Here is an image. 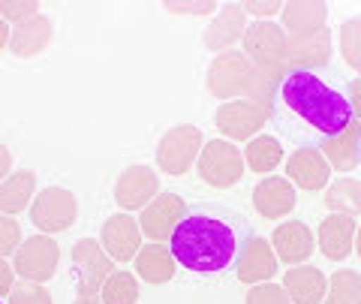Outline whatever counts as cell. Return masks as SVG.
<instances>
[{
	"label": "cell",
	"instance_id": "1",
	"mask_svg": "<svg viewBox=\"0 0 361 304\" xmlns=\"http://www.w3.org/2000/svg\"><path fill=\"white\" fill-rule=\"evenodd\" d=\"M175 262L196 274H217L223 268L235 262V232L217 217H205V214H193L178 223V229L169 238Z\"/></svg>",
	"mask_w": 361,
	"mask_h": 304
},
{
	"label": "cell",
	"instance_id": "2",
	"mask_svg": "<svg viewBox=\"0 0 361 304\" xmlns=\"http://www.w3.org/2000/svg\"><path fill=\"white\" fill-rule=\"evenodd\" d=\"M283 103L295 111L301 121H307L313 130H319L322 136H331V133H341L349 121H353V109H349V99L329 87L319 75L313 73H289L283 87Z\"/></svg>",
	"mask_w": 361,
	"mask_h": 304
},
{
	"label": "cell",
	"instance_id": "3",
	"mask_svg": "<svg viewBox=\"0 0 361 304\" xmlns=\"http://www.w3.org/2000/svg\"><path fill=\"white\" fill-rule=\"evenodd\" d=\"M70 268H73L75 298H99L103 284L115 274V262L109 259V253L97 238H78L73 244Z\"/></svg>",
	"mask_w": 361,
	"mask_h": 304
},
{
	"label": "cell",
	"instance_id": "4",
	"mask_svg": "<svg viewBox=\"0 0 361 304\" xmlns=\"http://www.w3.org/2000/svg\"><path fill=\"white\" fill-rule=\"evenodd\" d=\"M202 145H205V136L196 123H178V127L166 130L154 151L157 169L166 175H187L199 160Z\"/></svg>",
	"mask_w": 361,
	"mask_h": 304
},
{
	"label": "cell",
	"instance_id": "5",
	"mask_svg": "<svg viewBox=\"0 0 361 304\" xmlns=\"http://www.w3.org/2000/svg\"><path fill=\"white\" fill-rule=\"evenodd\" d=\"M244 151L238 148L235 142H226V139H211L202 145V154L196 160V172L199 178L205 181L208 187H217V190H229L241 181L244 175Z\"/></svg>",
	"mask_w": 361,
	"mask_h": 304
},
{
	"label": "cell",
	"instance_id": "6",
	"mask_svg": "<svg viewBox=\"0 0 361 304\" xmlns=\"http://www.w3.org/2000/svg\"><path fill=\"white\" fill-rule=\"evenodd\" d=\"M253 78V63L244 51L232 49L223 54H214V61L205 73V87L211 97H217L220 103H229V99H241L250 87Z\"/></svg>",
	"mask_w": 361,
	"mask_h": 304
},
{
	"label": "cell",
	"instance_id": "7",
	"mask_svg": "<svg viewBox=\"0 0 361 304\" xmlns=\"http://www.w3.org/2000/svg\"><path fill=\"white\" fill-rule=\"evenodd\" d=\"M30 223L42 235L66 232L78 217V199L66 187H42L30 202Z\"/></svg>",
	"mask_w": 361,
	"mask_h": 304
},
{
	"label": "cell",
	"instance_id": "8",
	"mask_svg": "<svg viewBox=\"0 0 361 304\" xmlns=\"http://www.w3.org/2000/svg\"><path fill=\"white\" fill-rule=\"evenodd\" d=\"M61 262V247L54 235H30L21 241V247L13 256V272L18 280H30V284H45L58 272Z\"/></svg>",
	"mask_w": 361,
	"mask_h": 304
},
{
	"label": "cell",
	"instance_id": "9",
	"mask_svg": "<svg viewBox=\"0 0 361 304\" xmlns=\"http://www.w3.org/2000/svg\"><path fill=\"white\" fill-rule=\"evenodd\" d=\"M271 121V109L250 103V99H229L220 103V109L214 111V123L217 133L226 136V142H250L253 136L262 133V127Z\"/></svg>",
	"mask_w": 361,
	"mask_h": 304
},
{
	"label": "cell",
	"instance_id": "10",
	"mask_svg": "<svg viewBox=\"0 0 361 304\" xmlns=\"http://www.w3.org/2000/svg\"><path fill=\"white\" fill-rule=\"evenodd\" d=\"M241 51L250 58L253 66H286L289 37L277 21H253L247 25Z\"/></svg>",
	"mask_w": 361,
	"mask_h": 304
},
{
	"label": "cell",
	"instance_id": "11",
	"mask_svg": "<svg viewBox=\"0 0 361 304\" xmlns=\"http://www.w3.org/2000/svg\"><path fill=\"white\" fill-rule=\"evenodd\" d=\"M277 253L271 247V238L262 235H250L238 250H235V274L244 286H256V284H268L277 274Z\"/></svg>",
	"mask_w": 361,
	"mask_h": 304
},
{
	"label": "cell",
	"instance_id": "12",
	"mask_svg": "<svg viewBox=\"0 0 361 304\" xmlns=\"http://www.w3.org/2000/svg\"><path fill=\"white\" fill-rule=\"evenodd\" d=\"M184 217H187V202L178 193H160L139 211L135 220H139L142 235L148 241H163L166 244Z\"/></svg>",
	"mask_w": 361,
	"mask_h": 304
},
{
	"label": "cell",
	"instance_id": "13",
	"mask_svg": "<svg viewBox=\"0 0 361 304\" xmlns=\"http://www.w3.org/2000/svg\"><path fill=\"white\" fill-rule=\"evenodd\" d=\"M142 226H139V220L133 217V214H111V217L99 226V244H103V250L109 253L111 262H133L135 253L142 250Z\"/></svg>",
	"mask_w": 361,
	"mask_h": 304
},
{
	"label": "cell",
	"instance_id": "14",
	"mask_svg": "<svg viewBox=\"0 0 361 304\" xmlns=\"http://www.w3.org/2000/svg\"><path fill=\"white\" fill-rule=\"evenodd\" d=\"M157 196H160V178H157V172L151 166L135 163V166H127L118 175V181H115V202H118V208L123 214L142 211Z\"/></svg>",
	"mask_w": 361,
	"mask_h": 304
},
{
	"label": "cell",
	"instance_id": "15",
	"mask_svg": "<svg viewBox=\"0 0 361 304\" xmlns=\"http://www.w3.org/2000/svg\"><path fill=\"white\" fill-rule=\"evenodd\" d=\"M247 25H250V21H247L241 4H223L217 9V16L211 18V25L205 28V33H202V46L214 54L232 51L244 39Z\"/></svg>",
	"mask_w": 361,
	"mask_h": 304
},
{
	"label": "cell",
	"instance_id": "16",
	"mask_svg": "<svg viewBox=\"0 0 361 304\" xmlns=\"http://www.w3.org/2000/svg\"><path fill=\"white\" fill-rule=\"evenodd\" d=\"M286 178L304 193H316L331 184V166L319 148H295L286 157Z\"/></svg>",
	"mask_w": 361,
	"mask_h": 304
},
{
	"label": "cell",
	"instance_id": "17",
	"mask_svg": "<svg viewBox=\"0 0 361 304\" xmlns=\"http://www.w3.org/2000/svg\"><path fill=\"white\" fill-rule=\"evenodd\" d=\"M334 54V37L325 28L313 37H295L289 39V51H286V70L289 73H313L331 63Z\"/></svg>",
	"mask_w": 361,
	"mask_h": 304
},
{
	"label": "cell",
	"instance_id": "18",
	"mask_svg": "<svg viewBox=\"0 0 361 304\" xmlns=\"http://www.w3.org/2000/svg\"><path fill=\"white\" fill-rule=\"evenodd\" d=\"M319 151H322L325 160H329L331 172H341V175L355 172L358 163H361V121L353 118L341 133L322 136Z\"/></svg>",
	"mask_w": 361,
	"mask_h": 304
},
{
	"label": "cell",
	"instance_id": "19",
	"mask_svg": "<svg viewBox=\"0 0 361 304\" xmlns=\"http://www.w3.org/2000/svg\"><path fill=\"white\" fill-rule=\"evenodd\" d=\"M253 208L265 220H283L295 208V184L286 175H265L253 187Z\"/></svg>",
	"mask_w": 361,
	"mask_h": 304
},
{
	"label": "cell",
	"instance_id": "20",
	"mask_svg": "<svg viewBox=\"0 0 361 304\" xmlns=\"http://www.w3.org/2000/svg\"><path fill=\"white\" fill-rule=\"evenodd\" d=\"M271 247H274L280 262L292 268V265H304L313 256L316 238L304 220H283L271 235Z\"/></svg>",
	"mask_w": 361,
	"mask_h": 304
},
{
	"label": "cell",
	"instance_id": "21",
	"mask_svg": "<svg viewBox=\"0 0 361 304\" xmlns=\"http://www.w3.org/2000/svg\"><path fill=\"white\" fill-rule=\"evenodd\" d=\"M329 4H319V0H292L283 4V13H280V28L286 30L289 39L295 37H313L329 28Z\"/></svg>",
	"mask_w": 361,
	"mask_h": 304
},
{
	"label": "cell",
	"instance_id": "22",
	"mask_svg": "<svg viewBox=\"0 0 361 304\" xmlns=\"http://www.w3.org/2000/svg\"><path fill=\"white\" fill-rule=\"evenodd\" d=\"M355 232H358L355 217H346V214H329V217H322V223H319L316 244H319L325 259L343 262V259L355 250Z\"/></svg>",
	"mask_w": 361,
	"mask_h": 304
},
{
	"label": "cell",
	"instance_id": "23",
	"mask_svg": "<svg viewBox=\"0 0 361 304\" xmlns=\"http://www.w3.org/2000/svg\"><path fill=\"white\" fill-rule=\"evenodd\" d=\"M133 268H135V277L142 284H154V286H163L175 277V256H172V247L163 244V241H148L142 244V250L135 253L133 259Z\"/></svg>",
	"mask_w": 361,
	"mask_h": 304
},
{
	"label": "cell",
	"instance_id": "24",
	"mask_svg": "<svg viewBox=\"0 0 361 304\" xmlns=\"http://www.w3.org/2000/svg\"><path fill=\"white\" fill-rule=\"evenodd\" d=\"M283 289L292 304H322L329 292V277L316 265H292L283 274Z\"/></svg>",
	"mask_w": 361,
	"mask_h": 304
},
{
	"label": "cell",
	"instance_id": "25",
	"mask_svg": "<svg viewBox=\"0 0 361 304\" xmlns=\"http://www.w3.org/2000/svg\"><path fill=\"white\" fill-rule=\"evenodd\" d=\"M51 37H54V25L49 16H33L27 18L25 25H16L13 28V37H9V51L16 58H37L45 49L51 46Z\"/></svg>",
	"mask_w": 361,
	"mask_h": 304
},
{
	"label": "cell",
	"instance_id": "26",
	"mask_svg": "<svg viewBox=\"0 0 361 304\" xmlns=\"http://www.w3.org/2000/svg\"><path fill=\"white\" fill-rule=\"evenodd\" d=\"M37 175L30 169H18L9 178L0 181V214H9V217H18L21 211L30 208L33 196H37Z\"/></svg>",
	"mask_w": 361,
	"mask_h": 304
},
{
	"label": "cell",
	"instance_id": "27",
	"mask_svg": "<svg viewBox=\"0 0 361 304\" xmlns=\"http://www.w3.org/2000/svg\"><path fill=\"white\" fill-rule=\"evenodd\" d=\"M325 208L331 214H346V217H361V181L358 178L341 175L337 181L325 187Z\"/></svg>",
	"mask_w": 361,
	"mask_h": 304
},
{
	"label": "cell",
	"instance_id": "28",
	"mask_svg": "<svg viewBox=\"0 0 361 304\" xmlns=\"http://www.w3.org/2000/svg\"><path fill=\"white\" fill-rule=\"evenodd\" d=\"M286 75H289L286 66H253V78H250V87H247L244 99L271 109V106H274L277 91L286 82Z\"/></svg>",
	"mask_w": 361,
	"mask_h": 304
},
{
	"label": "cell",
	"instance_id": "29",
	"mask_svg": "<svg viewBox=\"0 0 361 304\" xmlns=\"http://www.w3.org/2000/svg\"><path fill=\"white\" fill-rule=\"evenodd\" d=\"M244 163L259 175H271L280 163H283V145H280L274 136H262V133H259V136H253L247 142Z\"/></svg>",
	"mask_w": 361,
	"mask_h": 304
},
{
	"label": "cell",
	"instance_id": "30",
	"mask_svg": "<svg viewBox=\"0 0 361 304\" xmlns=\"http://www.w3.org/2000/svg\"><path fill=\"white\" fill-rule=\"evenodd\" d=\"M361 298V274L353 268H337L329 277V292L322 304H355Z\"/></svg>",
	"mask_w": 361,
	"mask_h": 304
},
{
	"label": "cell",
	"instance_id": "31",
	"mask_svg": "<svg viewBox=\"0 0 361 304\" xmlns=\"http://www.w3.org/2000/svg\"><path fill=\"white\" fill-rule=\"evenodd\" d=\"M139 277H133V272H115L106 284L103 292H99V301L103 304H135L139 301Z\"/></svg>",
	"mask_w": 361,
	"mask_h": 304
},
{
	"label": "cell",
	"instance_id": "32",
	"mask_svg": "<svg viewBox=\"0 0 361 304\" xmlns=\"http://www.w3.org/2000/svg\"><path fill=\"white\" fill-rule=\"evenodd\" d=\"M337 46H341L343 61L353 66L361 63V18H346L341 30H337Z\"/></svg>",
	"mask_w": 361,
	"mask_h": 304
},
{
	"label": "cell",
	"instance_id": "33",
	"mask_svg": "<svg viewBox=\"0 0 361 304\" xmlns=\"http://www.w3.org/2000/svg\"><path fill=\"white\" fill-rule=\"evenodd\" d=\"M33 16H42V6L37 0H0V18H4L9 28L25 25Z\"/></svg>",
	"mask_w": 361,
	"mask_h": 304
},
{
	"label": "cell",
	"instance_id": "34",
	"mask_svg": "<svg viewBox=\"0 0 361 304\" xmlns=\"http://www.w3.org/2000/svg\"><path fill=\"white\" fill-rule=\"evenodd\" d=\"M9 304H51V292L45 284H30V280H16L9 292Z\"/></svg>",
	"mask_w": 361,
	"mask_h": 304
},
{
	"label": "cell",
	"instance_id": "35",
	"mask_svg": "<svg viewBox=\"0 0 361 304\" xmlns=\"http://www.w3.org/2000/svg\"><path fill=\"white\" fill-rule=\"evenodd\" d=\"M244 304H292L283 284H256V286H247V296Z\"/></svg>",
	"mask_w": 361,
	"mask_h": 304
},
{
	"label": "cell",
	"instance_id": "36",
	"mask_svg": "<svg viewBox=\"0 0 361 304\" xmlns=\"http://www.w3.org/2000/svg\"><path fill=\"white\" fill-rule=\"evenodd\" d=\"M21 241H25V235H21L18 220L9 217V214H0V259L16 256Z\"/></svg>",
	"mask_w": 361,
	"mask_h": 304
},
{
	"label": "cell",
	"instance_id": "37",
	"mask_svg": "<svg viewBox=\"0 0 361 304\" xmlns=\"http://www.w3.org/2000/svg\"><path fill=\"white\" fill-rule=\"evenodd\" d=\"M166 9L175 16H211V13H217L220 6L211 4V0H196V4H190V0H169Z\"/></svg>",
	"mask_w": 361,
	"mask_h": 304
},
{
	"label": "cell",
	"instance_id": "38",
	"mask_svg": "<svg viewBox=\"0 0 361 304\" xmlns=\"http://www.w3.org/2000/svg\"><path fill=\"white\" fill-rule=\"evenodd\" d=\"M244 16H253L256 21H271L274 16L283 13V4L280 0H268V4H262V0H247V4H241Z\"/></svg>",
	"mask_w": 361,
	"mask_h": 304
},
{
	"label": "cell",
	"instance_id": "39",
	"mask_svg": "<svg viewBox=\"0 0 361 304\" xmlns=\"http://www.w3.org/2000/svg\"><path fill=\"white\" fill-rule=\"evenodd\" d=\"M16 272H13V265L6 262V259H0V296H9L13 292V286H16Z\"/></svg>",
	"mask_w": 361,
	"mask_h": 304
},
{
	"label": "cell",
	"instance_id": "40",
	"mask_svg": "<svg viewBox=\"0 0 361 304\" xmlns=\"http://www.w3.org/2000/svg\"><path fill=\"white\" fill-rule=\"evenodd\" d=\"M349 109H353V118H358L361 121V78L355 75L353 82H349Z\"/></svg>",
	"mask_w": 361,
	"mask_h": 304
},
{
	"label": "cell",
	"instance_id": "41",
	"mask_svg": "<svg viewBox=\"0 0 361 304\" xmlns=\"http://www.w3.org/2000/svg\"><path fill=\"white\" fill-rule=\"evenodd\" d=\"M9 175H13V151H9L6 145L0 142V181L9 178Z\"/></svg>",
	"mask_w": 361,
	"mask_h": 304
},
{
	"label": "cell",
	"instance_id": "42",
	"mask_svg": "<svg viewBox=\"0 0 361 304\" xmlns=\"http://www.w3.org/2000/svg\"><path fill=\"white\" fill-rule=\"evenodd\" d=\"M9 37H13V28H9L6 21L0 18V51H4V49H9Z\"/></svg>",
	"mask_w": 361,
	"mask_h": 304
},
{
	"label": "cell",
	"instance_id": "43",
	"mask_svg": "<svg viewBox=\"0 0 361 304\" xmlns=\"http://www.w3.org/2000/svg\"><path fill=\"white\" fill-rule=\"evenodd\" d=\"M355 253L361 259V223H358V232H355Z\"/></svg>",
	"mask_w": 361,
	"mask_h": 304
},
{
	"label": "cell",
	"instance_id": "44",
	"mask_svg": "<svg viewBox=\"0 0 361 304\" xmlns=\"http://www.w3.org/2000/svg\"><path fill=\"white\" fill-rule=\"evenodd\" d=\"M73 304H103V301H99V298H75Z\"/></svg>",
	"mask_w": 361,
	"mask_h": 304
},
{
	"label": "cell",
	"instance_id": "45",
	"mask_svg": "<svg viewBox=\"0 0 361 304\" xmlns=\"http://www.w3.org/2000/svg\"><path fill=\"white\" fill-rule=\"evenodd\" d=\"M355 73H358V78H361V63H358V66H355Z\"/></svg>",
	"mask_w": 361,
	"mask_h": 304
},
{
	"label": "cell",
	"instance_id": "46",
	"mask_svg": "<svg viewBox=\"0 0 361 304\" xmlns=\"http://www.w3.org/2000/svg\"><path fill=\"white\" fill-rule=\"evenodd\" d=\"M355 304H361V298H358V301H355Z\"/></svg>",
	"mask_w": 361,
	"mask_h": 304
},
{
	"label": "cell",
	"instance_id": "47",
	"mask_svg": "<svg viewBox=\"0 0 361 304\" xmlns=\"http://www.w3.org/2000/svg\"><path fill=\"white\" fill-rule=\"evenodd\" d=\"M0 304H4V301H0Z\"/></svg>",
	"mask_w": 361,
	"mask_h": 304
}]
</instances>
